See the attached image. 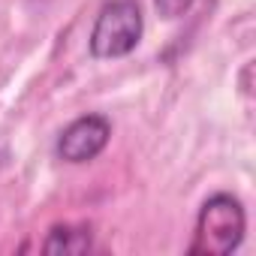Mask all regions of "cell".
<instances>
[{
	"instance_id": "cell-1",
	"label": "cell",
	"mask_w": 256,
	"mask_h": 256,
	"mask_svg": "<svg viewBox=\"0 0 256 256\" xmlns=\"http://www.w3.org/2000/svg\"><path fill=\"white\" fill-rule=\"evenodd\" d=\"M244 229H247V217H244L241 202L229 193H217L199 208L190 253L193 256H226L241 244Z\"/></svg>"
},
{
	"instance_id": "cell-2",
	"label": "cell",
	"mask_w": 256,
	"mask_h": 256,
	"mask_svg": "<svg viewBox=\"0 0 256 256\" xmlns=\"http://www.w3.org/2000/svg\"><path fill=\"white\" fill-rule=\"evenodd\" d=\"M142 10L136 0H112L106 4L90 30V54L94 58H124L142 40Z\"/></svg>"
},
{
	"instance_id": "cell-3",
	"label": "cell",
	"mask_w": 256,
	"mask_h": 256,
	"mask_svg": "<svg viewBox=\"0 0 256 256\" xmlns=\"http://www.w3.org/2000/svg\"><path fill=\"white\" fill-rule=\"evenodd\" d=\"M112 136V124L102 114H84L72 120L58 139V157L66 163H88L102 154Z\"/></svg>"
},
{
	"instance_id": "cell-4",
	"label": "cell",
	"mask_w": 256,
	"mask_h": 256,
	"mask_svg": "<svg viewBox=\"0 0 256 256\" xmlns=\"http://www.w3.org/2000/svg\"><path fill=\"white\" fill-rule=\"evenodd\" d=\"M90 247V229L84 226H54L42 244L46 253H84Z\"/></svg>"
},
{
	"instance_id": "cell-5",
	"label": "cell",
	"mask_w": 256,
	"mask_h": 256,
	"mask_svg": "<svg viewBox=\"0 0 256 256\" xmlns=\"http://www.w3.org/2000/svg\"><path fill=\"white\" fill-rule=\"evenodd\" d=\"M154 6L163 18H178L193 6V0H154Z\"/></svg>"
}]
</instances>
